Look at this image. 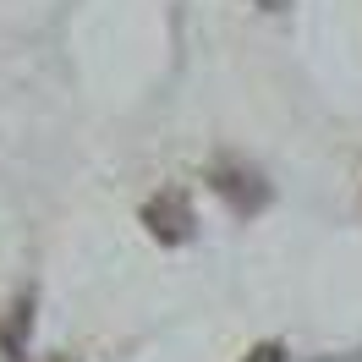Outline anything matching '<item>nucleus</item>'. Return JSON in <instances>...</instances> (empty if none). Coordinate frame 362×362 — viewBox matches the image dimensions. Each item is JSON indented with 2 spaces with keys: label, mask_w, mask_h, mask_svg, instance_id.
Masks as SVG:
<instances>
[{
  "label": "nucleus",
  "mask_w": 362,
  "mask_h": 362,
  "mask_svg": "<svg viewBox=\"0 0 362 362\" xmlns=\"http://www.w3.org/2000/svg\"><path fill=\"white\" fill-rule=\"evenodd\" d=\"M143 226H148V236L154 242H165V247H181L187 236H192V226H198V214H192V198H187V187H159L154 198L143 204Z\"/></svg>",
  "instance_id": "f257e3e1"
},
{
  "label": "nucleus",
  "mask_w": 362,
  "mask_h": 362,
  "mask_svg": "<svg viewBox=\"0 0 362 362\" xmlns=\"http://www.w3.org/2000/svg\"><path fill=\"white\" fill-rule=\"evenodd\" d=\"M209 187H214L236 214H258V209L269 204V181H264V170L247 165V159H220V165L209 170Z\"/></svg>",
  "instance_id": "f03ea898"
},
{
  "label": "nucleus",
  "mask_w": 362,
  "mask_h": 362,
  "mask_svg": "<svg viewBox=\"0 0 362 362\" xmlns=\"http://www.w3.org/2000/svg\"><path fill=\"white\" fill-rule=\"evenodd\" d=\"M23 324H33V302H28V296L11 308V324H6V335H0V340H6V357H11V362H17V335H23Z\"/></svg>",
  "instance_id": "7ed1b4c3"
},
{
  "label": "nucleus",
  "mask_w": 362,
  "mask_h": 362,
  "mask_svg": "<svg viewBox=\"0 0 362 362\" xmlns=\"http://www.w3.org/2000/svg\"><path fill=\"white\" fill-rule=\"evenodd\" d=\"M242 362H286V340H258Z\"/></svg>",
  "instance_id": "20e7f679"
},
{
  "label": "nucleus",
  "mask_w": 362,
  "mask_h": 362,
  "mask_svg": "<svg viewBox=\"0 0 362 362\" xmlns=\"http://www.w3.org/2000/svg\"><path fill=\"white\" fill-rule=\"evenodd\" d=\"M258 6H264V11H286L291 0H258Z\"/></svg>",
  "instance_id": "39448f33"
},
{
  "label": "nucleus",
  "mask_w": 362,
  "mask_h": 362,
  "mask_svg": "<svg viewBox=\"0 0 362 362\" xmlns=\"http://www.w3.org/2000/svg\"><path fill=\"white\" fill-rule=\"evenodd\" d=\"M45 362H83V357H71V351H55V357H45Z\"/></svg>",
  "instance_id": "423d86ee"
}]
</instances>
